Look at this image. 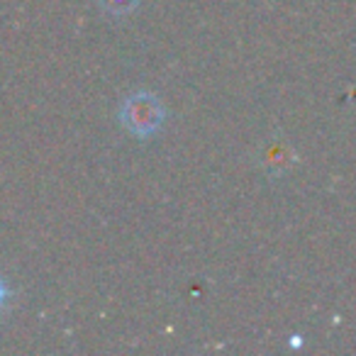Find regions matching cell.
Segmentation results:
<instances>
[{
  "mask_svg": "<svg viewBox=\"0 0 356 356\" xmlns=\"http://www.w3.org/2000/svg\"><path fill=\"white\" fill-rule=\"evenodd\" d=\"M8 296H10V291H8L6 281H3V278H0V310H3V305H6Z\"/></svg>",
  "mask_w": 356,
  "mask_h": 356,
  "instance_id": "cell-3",
  "label": "cell"
},
{
  "mask_svg": "<svg viewBox=\"0 0 356 356\" xmlns=\"http://www.w3.org/2000/svg\"><path fill=\"white\" fill-rule=\"evenodd\" d=\"M98 3L110 15H127V13H132L137 8L139 0H98Z\"/></svg>",
  "mask_w": 356,
  "mask_h": 356,
  "instance_id": "cell-2",
  "label": "cell"
},
{
  "mask_svg": "<svg viewBox=\"0 0 356 356\" xmlns=\"http://www.w3.org/2000/svg\"><path fill=\"white\" fill-rule=\"evenodd\" d=\"M163 120H166V108L156 95L139 90L124 98L122 108H120V122L134 134V137H152L161 129Z\"/></svg>",
  "mask_w": 356,
  "mask_h": 356,
  "instance_id": "cell-1",
  "label": "cell"
}]
</instances>
